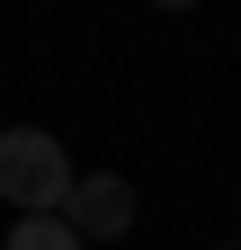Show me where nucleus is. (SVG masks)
I'll use <instances>...</instances> for the list:
<instances>
[{"instance_id": "7ed1b4c3", "label": "nucleus", "mask_w": 241, "mask_h": 250, "mask_svg": "<svg viewBox=\"0 0 241 250\" xmlns=\"http://www.w3.org/2000/svg\"><path fill=\"white\" fill-rule=\"evenodd\" d=\"M9 250H80V232H72V214H18Z\"/></svg>"}, {"instance_id": "f257e3e1", "label": "nucleus", "mask_w": 241, "mask_h": 250, "mask_svg": "<svg viewBox=\"0 0 241 250\" xmlns=\"http://www.w3.org/2000/svg\"><path fill=\"white\" fill-rule=\"evenodd\" d=\"M72 188H80V170L63 161L54 134H36V125H9V134H0V197L18 214H63Z\"/></svg>"}, {"instance_id": "20e7f679", "label": "nucleus", "mask_w": 241, "mask_h": 250, "mask_svg": "<svg viewBox=\"0 0 241 250\" xmlns=\"http://www.w3.org/2000/svg\"><path fill=\"white\" fill-rule=\"evenodd\" d=\"M152 9H197V0H152Z\"/></svg>"}, {"instance_id": "f03ea898", "label": "nucleus", "mask_w": 241, "mask_h": 250, "mask_svg": "<svg viewBox=\"0 0 241 250\" xmlns=\"http://www.w3.org/2000/svg\"><path fill=\"white\" fill-rule=\"evenodd\" d=\"M72 232L80 241H116V232H125L134 224V179H116V170H89L80 188H72Z\"/></svg>"}]
</instances>
